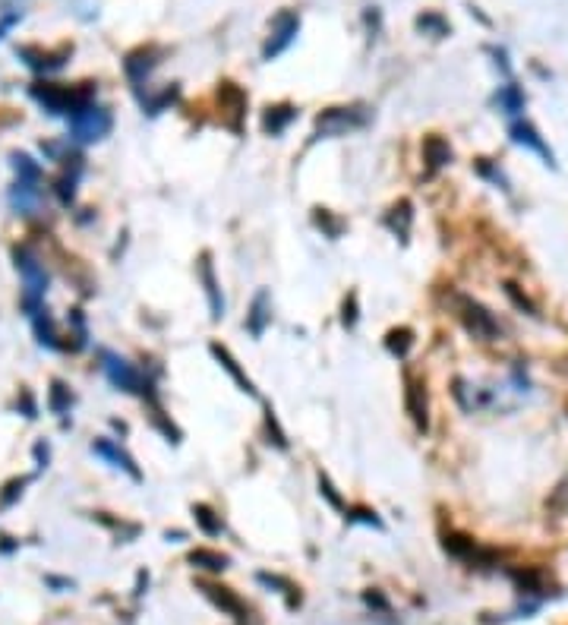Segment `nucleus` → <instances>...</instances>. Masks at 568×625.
<instances>
[{
    "instance_id": "1",
    "label": "nucleus",
    "mask_w": 568,
    "mask_h": 625,
    "mask_svg": "<svg viewBox=\"0 0 568 625\" xmlns=\"http://www.w3.org/2000/svg\"><path fill=\"white\" fill-rule=\"evenodd\" d=\"M32 98L42 105L48 114L70 117L82 105L95 101V82H80V86H66V82H32Z\"/></svg>"
},
{
    "instance_id": "2",
    "label": "nucleus",
    "mask_w": 568,
    "mask_h": 625,
    "mask_svg": "<svg viewBox=\"0 0 568 625\" xmlns=\"http://www.w3.org/2000/svg\"><path fill=\"white\" fill-rule=\"evenodd\" d=\"M13 262H16V272L22 275V307H26V313L32 316V313H38V309L44 307L51 275H48V269H44L42 256L26 244L13 246Z\"/></svg>"
},
{
    "instance_id": "3",
    "label": "nucleus",
    "mask_w": 568,
    "mask_h": 625,
    "mask_svg": "<svg viewBox=\"0 0 568 625\" xmlns=\"http://www.w3.org/2000/svg\"><path fill=\"white\" fill-rule=\"evenodd\" d=\"M66 123H70V137L66 139H70L73 145H89V143H101V139L108 137L111 127H114V117H111L108 108L89 101L80 111H73V114L66 117Z\"/></svg>"
},
{
    "instance_id": "4",
    "label": "nucleus",
    "mask_w": 568,
    "mask_h": 625,
    "mask_svg": "<svg viewBox=\"0 0 568 625\" xmlns=\"http://www.w3.org/2000/svg\"><path fill=\"white\" fill-rule=\"evenodd\" d=\"M98 360H101V373L108 376V382L114 388H121V392H130V395H145V398L155 395V386H152V382L145 379V376L139 373V370L133 367L127 357L108 351V348H101Z\"/></svg>"
},
{
    "instance_id": "5",
    "label": "nucleus",
    "mask_w": 568,
    "mask_h": 625,
    "mask_svg": "<svg viewBox=\"0 0 568 625\" xmlns=\"http://www.w3.org/2000/svg\"><path fill=\"white\" fill-rule=\"evenodd\" d=\"M455 316L461 319V325L468 329V335H474L477 341H496L502 335V325L496 323V316L483 307L480 301L474 297H464V294H455Z\"/></svg>"
},
{
    "instance_id": "6",
    "label": "nucleus",
    "mask_w": 568,
    "mask_h": 625,
    "mask_svg": "<svg viewBox=\"0 0 568 625\" xmlns=\"http://www.w3.org/2000/svg\"><path fill=\"white\" fill-rule=\"evenodd\" d=\"M297 35H300V13L281 10L272 20V29H268V38H266V44H262V60L281 58V54L297 42Z\"/></svg>"
},
{
    "instance_id": "7",
    "label": "nucleus",
    "mask_w": 568,
    "mask_h": 625,
    "mask_svg": "<svg viewBox=\"0 0 568 625\" xmlns=\"http://www.w3.org/2000/svg\"><path fill=\"white\" fill-rule=\"evenodd\" d=\"M370 123L367 108H329L316 117V139L323 137H345L351 129H360Z\"/></svg>"
},
{
    "instance_id": "8",
    "label": "nucleus",
    "mask_w": 568,
    "mask_h": 625,
    "mask_svg": "<svg viewBox=\"0 0 568 625\" xmlns=\"http://www.w3.org/2000/svg\"><path fill=\"white\" fill-rule=\"evenodd\" d=\"M70 54H73V44H60V48H54V51H42V48H35V44L16 48V58L29 66V70L44 73V76H48V73H58L60 66H66Z\"/></svg>"
},
{
    "instance_id": "9",
    "label": "nucleus",
    "mask_w": 568,
    "mask_h": 625,
    "mask_svg": "<svg viewBox=\"0 0 568 625\" xmlns=\"http://www.w3.org/2000/svg\"><path fill=\"white\" fill-rule=\"evenodd\" d=\"M161 54L165 51L155 48V44H139V48H133L127 58H123V73H127V80L133 82V89H143V82L149 80L152 73H155V66L161 64Z\"/></svg>"
},
{
    "instance_id": "10",
    "label": "nucleus",
    "mask_w": 568,
    "mask_h": 625,
    "mask_svg": "<svg viewBox=\"0 0 568 625\" xmlns=\"http://www.w3.org/2000/svg\"><path fill=\"white\" fill-rule=\"evenodd\" d=\"M196 275H199L202 291H206V301H209V316L218 323V319H224V294H222V281H218V275H215V262H212L209 250L199 253Z\"/></svg>"
},
{
    "instance_id": "11",
    "label": "nucleus",
    "mask_w": 568,
    "mask_h": 625,
    "mask_svg": "<svg viewBox=\"0 0 568 625\" xmlns=\"http://www.w3.org/2000/svg\"><path fill=\"white\" fill-rule=\"evenodd\" d=\"M218 105L224 108V127L240 133V129H244L246 105H250L244 89H240L237 82H228V80L218 82Z\"/></svg>"
},
{
    "instance_id": "12",
    "label": "nucleus",
    "mask_w": 568,
    "mask_h": 625,
    "mask_svg": "<svg viewBox=\"0 0 568 625\" xmlns=\"http://www.w3.org/2000/svg\"><path fill=\"white\" fill-rule=\"evenodd\" d=\"M509 137H511V143H515V145H525V149L537 152L540 159H543V165L556 168V155H553V149H549V145H547V139L540 137V129L533 127L531 121H511Z\"/></svg>"
},
{
    "instance_id": "13",
    "label": "nucleus",
    "mask_w": 568,
    "mask_h": 625,
    "mask_svg": "<svg viewBox=\"0 0 568 625\" xmlns=\"http://www.w3.org/2000/svg\"><path fill=\"white\" fill-rule=\"evenodd\" d=\"M196 588L209 597L218 610L228 613V616H234L237 622H246V619H250V610H246V604L230 588H224V584H215V582H196Z\"/></svg>"
},
{
    "instance_id": "14",
    "label": "nucleus",
    "mask_w": 568,
    "mask_h": 625,
    "mask_svg": "<svg viewBox=\"0 0 568 625\" xmlns=\"http://www.w3.org/2000/svg\"><path fill=\"white\" fill-rule=\"evenodd\" d=\"M404 408H408L410 420L420 433L430 430V404H426V386L414 376L404 379Z\"/></svg>"
},
{
    "instance_id": "15",
    "label": "nucleus",
    "mask_w": 568,
    "mask_h": 625,
    "mask_svg": "<svg viewBox=\"0 0 568 625\" xmlns=\"http://www.w3.org/2000/svg\"><path fill=\"white\" fill-rule=\"evenodd\" d=\"M7 199L16 215H35L38 208H42L44 190H42V184H32V180H13Z\"/></svg>"
},
{
    "instance_id": "16",
    "label": "nucleus",
    "mask_w": 568,
    "mask_h": 625,
    "mask_svg": "<svg viewBox=\"0 0 568 625\" xmlns=\"http://www.w3.org/2000/svg\"><path fill=\"white\" fill-rule=\"evenodd\" d=\"M92 452L98 455V458H105L111 467H117V471H123V474H130L133 480H143V471L136 467V461L130 458V452L127 449H121L114 442V439H95L92 442Z\"/></svg>"
},
{
    "instance_id": "17",
    "label": "nucleus",
    "mask_w": 568,
    "mask_h": 625,
    "mask_svg": "<svg viewBox=\"0 0 568 625\" xmlns=\"http://www.w3.org/2000/svg\"><path fill=\"white\" fill-rule=\"evenodd\" d=\"M294 121H297V105H291V101L268 105V108L262 111V133H266V137H281Z\"/></svg>"
},
{
    "instance_id": "18",
    "label": "nucleus",
    "mask_w": 568,
    "mask_h": 625,
    "mask_svg": "<svg viewBox=\"0 0 568 625\" xmlns=\"http://www.w3.org/2000/svg\"><path fill=\"white\" fill-rule=\"evenodd\" d=\"M209 351H212V357H215L218 363H222V370H224V373H228L230 379L237 382V386H240V392H246V395H256V386H253V379L244 373V370H240L237 357H234V354H230L228 348L222 345V341H212V345H209Z\"/></svg>"
},
{
    "instance_id": "19",
    "label": "nucleus",
    "mask_w": 568,
    "mask_h": 625,
    "mask_svg": "<svg viewBox=\"0 0 568 625\" xmlns=\"http://www.w3.org/2000/svg\"><path fill=\"white\" fill-rule=\"evenodd\" d=\"M268 323H272V301H268V291H256L244 325H246V332H250L253 338H262L266 335V329H268Z\"/></svg>"
},
{
    "instance_id": "20",
    "label": "nucleus",
    "mask_w": 568,
    "mask_h": 625,
    "mask_svg": "<svg viewBox=\"0 0 568 625\" xmlns=\"http://www.w3.org/2000/svg\"><path fill=\"white\" fill-rule=\"evenodd\" d=\"M455 159L452 145H448V139H442L439 133H430V137L424 139V161H426V171L436 174L442 171V168H448Z\"/></svg>"
},
{
    "instance_id": "21",
    "label": "nucleus",
    "mask_w": 568,
    "mask_h": 625,
    "mask_svg": "<svg viewBox=\"0 0 568 625\" xmlns=\"http://www.w3.org/2000/svg\"><path fill=\"white\" fill-rule=\"evenodd\" d=\"M32 332H35V341L42 348H48V351H58V348H64V341H60V332H58V323H54V316H51L48 309H38V313H32Z\"/></svg>"
},
{
    "instance_id": "22",
    "label": "nucleus",
    "mask_w": 568,
    "mask_h": 625,
    "mask_svg": "<svg viewBox=\"0 0 568 625\" xmlns=\"http://www.w3.org/2000/svg\"><path fill=\"white\" fill-rule=\"evenodd\" d=\"M442 546H446V550L455 556V559H468V562L486 559V553H483L480 546H477V540L468 537V534H458V531L442 534Z\"/></svg>"
},
{
    "instance_id": "23",
    "label": "nucleus",
    "mask_w": 568,
    "mask_h": 625,
    "mask_svg": "<svg viewBox=\"0 0 568 625\" xmlns=\"http://www.w3.org/2000/svg\"><path fill=\"white\" fill-rule=\"evenodd\" d=\"M385 224H389V230L401 240V244H408L410 224H414V206H410V199H398L395 206H392L389 215H385Z\"/></svg>"
},
{
    "instance_id": "24",
    "label": "nucleus",
    "mask_w": 568,
    "mask_h": 625,
    "mask_svg": "<svg viewBox=\"0 0 568 625\" xmlns=\"http://www.w3.org/2000/svg\"><path fill=\"white\" fill-rule=\"evenodd\" d=\"M493 105H496L502 114L518 117L521 111H525V105H527V95H525V89L515 86V82H505V86H499V92L493 95Z\"/></svg>"
},
{
    "instance_id": "25",
    "label": "nucleus",
    "mask_w": 568,
    "mask_h": 625,
    "mask_svg": "<svg viewBox=\"0 0 568 625\" xmlns=\"http://www.w3.org/2000/svg\"><path fill=\"white\" fill-rule=\"evenodd\" d=\"M410 348H414V329H408V325L389 329V335H385V351H389L392 357L404 360L410 354Z\"/></svg>"
},
{
    "instance_id": "26",
    "label": "nucleus",
    "mask_w": 568,
    "mask_h": 625,
    "mask_svg": "<svg viewBox=\"0 0 568 625\" xmlns=\"http://www.w3.org/2000/svg\"><path fill=\"white\" fill-rule=\"evenodd\" d=\"M313 224H316V228L323 230V238H329V240H338L347 228L345 218H338L335 212H329V208H313Z\"/></svg>"
},
{
    "instance_id": "27",
    "label": "nucleus",
    "mask_w": 568,
    "mask_h": 625,
    "mask_svg": "<svg viewBox=\"0 0 568 625\" xmlns=\"http://www.w3.org/2000/svg\"><path fill=\"white\" fill-rule=\"evenodd\" d=\"M190 566L206 568V572H224V568L230 566V559L224 553H218V550H206V546H199V550L190 553Z\"/></svg>"
},
{
    "instance_id": "28",
    "label": "nucleus",
    "mask_w": 568,
    "mask_h": 625,
    "mask_svg": "<svg viewBox=\"0 0 568 625\" xmlns=\"http://www.w3.org/2000/svg\"><path fill=\"white\" fill-rule=\"evenodd\" d=\"M193 518H196V525H199V531H202V534H209V537H218V534L224 531L222 515H218V512L212 509V505L196 503V505H193Z\"/></svg>"
},
{
    "instance_id": "29",
    "label": "nucleus",
    "mask_w": 568,
    "mask_h": 625,
    "mask_svg": "<svg viewBox=\"0 0 568 625\" xmlns=\"http://www.w3.org/2000/svg\"><path fill=\"white\" fill-rule=\"evenodd\" d=\"M10 161H13L16 180H32V184H42V165H38L32 155H26V152H13Z\"/></svg>"
},
{
    "instance_id": "30",
    "label": "nucleus",
    "mask_w": 568,
    "mask_h": 625,
    "mask_svg": "<svg viewBox=\"0 0 568 625\" xmlns=\"http://www.w3.org/2000/svg\"><path fill=\"white\" fill-rule=\"evenodd\" d=\"M70 408H73L70 386H66V382H60V379H54V382H51V388H48V410H51V414H66Z\"/></svg>"
},
{
    "instance_id": "31",
    "label": "nucleus",
    "mask_w": 568,
    "mask_h": 625,
    "mask_svg": "<svg viewBox=\"0 0 568 625\" xmlns=\"http://www.w3.org/2000/svg\"><path fill=\"white\" fill-rule=\"evenodd\" d=\"M417 29L424 32V35H432V38H446L448 32H452V26L446 22V16L436 13V10H430V13L417 16Z\"/></svg>"
},
{
    "instance_id": "32",
    "label": "nucleus",
    "mask_w": 568,
    "mask_h": 625,
    "mask_svg": "<svg viewBox=\"0 0 568 625\" xmlns=\"http://www.w3.org/2000/svg\"><path fill=\"white\" fill-rule=\"evenodd\" d=\"M149 408H152V424H155L161 433H165L167 442H174V446H177V442H180V430L174 426L171 417H167L165 410H161V404H159V398H155V395L149 398Z\"/></svg>"
},
{
    "instance_id": "33",
    "label": "nucleus",
    "mask_w": 568,
    "mask_h": 625,
    "mask_svg": "<svg viewBox=\"0 0 568 625\" xmlns=\"http://www.w3.org/2000/svg\"><path fill=\"white\" fill-rule=\"evenodd\" d=\"M256 582H260V584H266V588H275V590H278V594H284V597H288V606H291V610H294V606L300 604V594H297V588L288 582V578H281V575H268V572H260V575H256Z\"/></svg>"
},
{
    "instance_id": "34",
    "label": "nucleus",
    "mask_w": 568,
    "mask_h": 625,
    "mask_svg": "<svg viewBox=\"0 0 568 625\" xmlns=\"http://www.w3.org/2000/svg\"><path fill=\"white\" fill-rule=\"evenodd\" d=\"M345 518H347V525H367V527H376V531H385L382 518L376 515L373 509H367V505H347Z\"/></svg>"
},
{
    "instance_id": "35",
    "label": "nucleus",
    "mask_w": 568,
    "mask_h": 625,
    "mask_svg": "<svg viewBox=\"0 0 568 625\" xmlns=\"http://www.w3.org/2000/svg\"><path fill=\"white\" fill-rule=\"evenodd\" d=\"M29 480L32 477H13V480H7V487H4V493H0V512L13 509V505L19 503L26 487H29Z\"/></svg>"
},
{
    "instance_id": "36",
    "label": "nucleus",
    "mask_w": 568,
    "mask_h": 625,
    "mask_svg": "<svg viewBox=\"0 0 568 625\" xmlns=\"http://www.w3.org/2000/svg\"><path fill=\"white\" fill-rule=\"evenodd\" d=\"M177 95H180V89L177 86H167V89H161L159 95H152V98H143V111L145 114H161V111L167 108V105H174L177 101Z\"/></svg>"
},
{
    "instance_id": "37",
    "label": "nucleus",
    "mask_w": 568,
    "mask_h": 625,
    "mask_svg": "<svg viewBox=\"0 0 568 625\" xmlns=\"http://www.w3.org/2000/svg\"><path fill=\"white\" fill-rule=\"evenodd\" d=\"M502 291H505V297H509V301L521 309V313H527V316H533V319L540 316V313H537V303H533L531 297H527L525 291H521L518 285H515V281H505Z\"/></svg>"
},
{
    "instance_id": "38",
    "label": "nucleus",
    "mask_w": 568,
    "mask_h": 625,
    "mask_svg": "<svg viewBox=\"0 0 568 625\" xmlns=\"http://www.w3.org/2000/svg\"><path fill=\"white\" fill-rule=\"evenodd\" d=\"M474 171L480 174L483 180H489V184H493V187H499V190H509V180H505V174L499 171V168L493 165V161H489V159H477V161H474Z\"/></svg>"
},
{
    "instance_id": "39",
    "label": "nucleus",
    "mask_w": 568,
    "mask_h": 625,
    "mask_svg": "<svg viewBox=\"0 0 568 625\" xmlns=\"http://www.w3.org/2000/svg\"><path fill=\"white\" fill-rule=\"evenodd\" d=\"M360 323V297L357 291H351V294L345 297V303H341V325H345L347 332H354Z\"/></svg>"
},
{
    "instance_id": "40",
    "label": "nucleus",
    "mask_w": 568,
    "mask_h": 625,
    "mask_svg": "<svg viewBox=\"0 0 568 625\" xmlns=\"http://www.w3.org/2000/svg\"><path fill=\"white\" fill-rule=\"evenodd\" d=\"M319 493H323L325 503H329L335 512H347V503H345V499H341L338 487L331 483V477H329V474H319Z\"/></svg>"
},
{
    "instance_id": "41",
    "label": "nucleus",
    "mask_w": 568,
    "mask_h": 625,
    "mask_svg": "<svg viewBox=\"0 0 568 625\" xmlns=\"http://www.w3.org/2000/svg\"><path fill=\"white\" fill-rule=\"evenodd\" d=\"M266 433H268V442H275L278 449H288V433L281 430V424H278V417H275L272 404L266 408Z\"/></svg>"
},
{
    "instance_id": "42",
    "label": "nucleus",
    "mask_w": 568,
    "mask_h": 625,
    "mask_svg": "<svg viewBox=\"0 0 568 625\" xmlns=\"http://www.w3.org/2000/svg\"><path fill=\"white\" fill-rule=\"evenodd\" d=\"M16 408L22 410V417H29V420H35V417H38V404H35V398H32L29 388H22V392H19V402H16Z\"/></svg>"
},
{
    "instance_id": "43",
    "label": "nucleus",
    "mask_w": 568,
    "mask_h": 625,
    "mask_svg": "<svg viewBox=\"0 0 568 625\" xmlns=\"http://www.w3.org/2000/svg\"><path fill=\"white\" fill-rule=\"evenodd\" d=\"M363 600H367V604L373 606V610H379L382 616H389V613H392L389 600H385V597H382L379 590H367V594H363Z\"/></svg>"
},
{
    "instance_id": "44",
    "label": "nucleus",
    "mask_w": 568,
    "mask_h": 625,
    "mask_svg": "<svg viewBox=\"0 0 568 625\" xmlns=\"http://www.w3.org/2000/svg\"><path fill=\"white\" fill-rule=\"evenodd\" d=\"M489 54L496 58V66H499V70H502V76H509V73H511V66H509V54H505V51H499V48H489Z\"/></svg>"
},
{
    "instance_id": "45",
    "label": "nucleus",
    "mask_w": 568,
    "mask_h": 625,
    "mask_svg": "<svg viewBox=\"0 0 568 625\" xmlns=\"http://www.w3.org/2000/svg\"><path fill=\"white\" fill-rule=\"evenodd\" d=\"M35 461H38V467H48V461H51L48 442H35Z\"/></svg>"
},
{
    "instance_id": "46",
    "label": "nucleus",
    "mask_w": 568,
    "mask_h": 625,
    "mask_svg": "<svg viewBox=\"0 0 568 625\" xmlns=\"http://www.w3.org/2000/svg\"><path fill=\"white\" fill-rule=\"evenodd\" d=\"M13 22H19V13H7V16H4V22H0V38L7 35V29L13 26Z\"/></svg>"
},
{
    "instance_id": "47",
    "label": "nucleus",
    "mask_w": 568,
    "mask_h": 625,
    "mask_svg": "<svg viewBox=\"0 0 568 625\" xmlns=\"http://www.w3.org/2000/svg\"><path fill=\"white\" fill-rule=\"evenodd\" d=\"M0 540H4V543H0V550H4V553H13V550H16L13 537H0Z\"/></svg>"
},
{
    "instance_id": "48",
    "label": "nucleus",
    "mask_w": 568,
    "mask_h": 625,
    "mask_svg": "<svg viewBox=\"0 0 568 625\" xmlns=\"http://www.w3.org/2000/svg\"><path fill=\"white\" fill-rule=\"evenodd\" d=\"M48 584H54V588H73V582H64V578H48Z\"/></svg>"
}]
</instances>
